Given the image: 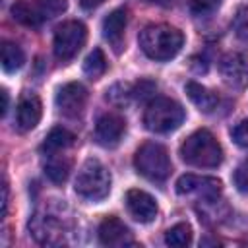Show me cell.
Here are the masks:
<instances>
[{"label": "cell", "instance_id": "cell-4", "mask_svg": "<svg viewBox=\"0 0 248 248\" xmlns=\"http://www.w3.org/2000/svg\"><path fill=\"white\" fill-rule=\"evenodd\" d=\"M184 122V108L180 103L169 97H155L149 101L143 112V124L149 132L169 134Z\"/></svg>", "mask_w": 248, "mask_h": 248}, {"label": "cell", "instance_id": "cell-6", "mask_svg": "<svg viewBox=\"0 0 248 248\" xmlns=\"http://www.w3.org/2000/svg\"><path fill=\"white\" fill-rule=\"evenodd\" d=\"M87 39V29L81 21L70 19L56 27L54 31V56L62 62L72 60L83 46Z\"/></svg>", "mask_w": 248, "mask_h": 248}, {"label": "cell", "instance_id": "cell-10", "mask_svg": "<svg viewBox=\"0 0 248 248\" xmlns=\"http://www.w3.org/2000/svg\"><path fill=\"white\" fill-rule=\"evenodd\" d=\"M221 78L227 85L242 89L248 85V56L240 52H229L219 62Z\"/></svg>", "mask_w": 248, "mask_h": 248}, {"label": "cell", "instance_id": "cell-14", "mask_svg": "<svg viewBox=\"0 0 248 248\" xmlns=\"http://www.w3.org/2000/svg\"><path fill=\"white\" fill-rule=\"evenodd\" d=\"M126 209L140 223H151L157 217V202L153 200L151 194H147L143 190H138V188L128 190Z\"/></svg>", "mask_w": 248, "mask_h": 248}, {"label": "cell", "instance_id": "cell-30", "mask_svg": "<svg viewBox=\"0 0 248 248\" xmlns=\"http://www.w3.org/2000/svg\"><path fill=\"white\" fill-rule=\"evenodd\" d=\"M105 0H79V6L83 8V10H93V8H97V6H101Z\"/></svg>", "mask_w": 248, "mask_h": 248}, {"label": "cell", "instance_id": "cell-7", "mask_svg": "<svg viewBox=\"0 0 248 248\" xmlns=\"http://www.w3.org/2000/svg\"><path fill=\"white\" fill-rule=\"evenodd\" d=\"M29 231L33 234V238L39 244L45 246H56L64 242V234H66V223L64 219H60L54 213L48 211H37L31 219H29Z\"/></svg>", "mask_w": 248, "mask_h": 248}, {"label": "cell", "instance_id": "cell-5", "mask_svg": "<svg viewBox=\"0 0 248 248\" xmlns=\"http://www.w3.org/2000/svg\"><path fill=\"white\" fill-rule=\"evenodd\" d=\"M134 165H136V170L151 182L167 180L172 169L167 149L155 141H145L138 147L134 155Z\"/></svg>", "mask_w": 248, "mask_h": 248}, {"label": "cell", "instance_id": "cell-1", "mask_svg": "<svg viewBox=\"0 0 248 248\" xmlns=\"http://www.w3.org/2000/svg\"><path fill=\"white\" fill-rule=\"evenodd\" d=\"M184 45V35L170 25L165 23H151L141 29L140 33V46L143 54L151 60L165 62L174 58Z\"/></svg>", "mask_w": 248, "mask_h": 248}, {"label": "cell", "instance_id": "cell-25", "mask_svg": "<svg viewBox=\"0 0 248 248\" xmlns=\"http://www.w3.org/2000/svg\"><path fill=\"white\" fill-rule=\"evenodd\" d=\"M232 29H234L238 39L248 41V6H244L236 12L234 21H232Z\"/></svg>", "mask_w": 248, "mask_h": 248}, {"label": "cell", "instance_id": "cell-19", "mask_svg": "<svg viewBox=\"0 0 248 248\" xmlns=\"http://www.w3.org/2000/svg\"><path fill=\"white\" fill-rule=\"evenodd\" d=\"M23 62H25L23 50L16 43L4 41L2 43V68H4V72H8V74L17 72L23 66Z\"/></svg>", "mask_w": 248, "mask_h": 248}, {"label": "cell", "instance_id": "cell-28", "mask_svg": "<svg viewBox=\"0 0 248 248\" xmlns=\"http://www.w3.org/2000/svg\"><path fill=\"white\" fill-rule=\"evenodd\" d=\"M231 136H232V141H234L236 145L248 149V120H240V122L231 130Z\"/></svg>", "mask_w": 248, "mask_h": 248}, {"label": "cell", "instance_id": "cell-15", "mask_svg": "<svg viewBox=\"0 0 248 248\" xmlns=\"http://www.w3.org/2000/svg\"><path fill=\"white\" fill-rule=\"evenodd\" d=\"M126 25H128V10L126 8H116L103 19V37L110 43V46L116 52L122 50Z\"/></svg>", "mask_w": 248, "mask_h": 248}, {"label": "cell", "instance_id": "cell-11", "mask_svg": "<svg viewBox=\"0 0 248 248\" xmlns=\"http://www.w3.org/2000/svg\"><path fill=\"white\" fill-rule=\"evenodd\" d=\"M124 130H126L124 118L114 112H107L95 124V140L103 147H114L120 143Z\"/></svg>", "mask_w": 248, "mask_h": 248}, {"label": "cell", "instance_id": "cell-3", "mask_svg": "<svg viewBox=\"0 0 248 248\" xmlns=\"http://www.w3.org/2000/svg\"><path fill=\"white\" fill-rule=\"evenodd\" d=\"M76 194L87 202H99L110 192V172L99 159H87L76 176L74 182Z\"/></svg>", "mask_w": 248, "mask_h": 248}, {"label": "cell", "instance_id": "cell-32", "mask_svg": "<svg viewBox=\"0 0 248 248\" xmlns=\"http://www.w3.org/2000/svg\"><path fill=\"white\" fill-rule=\"evenodd\" d=\"M149 2H153V4H157V6H170L172 4V0H149Z\"/></svg>", "mask_w": 248, "mask_h": 248}, {"label": "cell", "instance_id": "cell-31", "mask_svg": "<svg viewBox=\"0 0 248 248\" xmlns=\"http://www.w3.org/2000/svg\"><path fill=\"white\" fill-rule=\"evenodd\" d=\"M0 93H2V114H6V110H8V91L2 89Z\"/></svg>", "mask_w": 248, "mask_h": 248}, {"label": "cell", "instance_id": "cell-18", "mask_svg": "<svg viewBox=\"0 0 248 248\" xmlns=\"http://www.w3.org/2000/svg\"><path fill=\"white\" fill-rule=\"evenodd\" d=\"M74 140H76V136H74L70 130H66V128H62V126H56V128H52V130L46 134V138H45L41 149H43V153H46V155H56V153L68 149L70 145H74Z\"/></svg>", "mask_w": 248, "mask_h": 248}, {"label": "cell", "instance_id": "cell-23", "mask_svg": "<svg viewBox=\"0 0 248 248\" xmlns=\"http://www.w3.org/2000/svg\"><path fill=\"white\" fill-rule=\"evenodd\" d=\"M130 97L134 95H132V85L128 83H114L110 89H107V99L114 105H124L128 103Z\"/></svg>", "mask_w": 248, "mask_h": 248}, {"label": "cell", "instance_id": "cell-27", "mask_svg": "<svg viewBox=\"0 0 248 248\" xmlns=\"http://www.w3.org/2000/svg\"><path fill=\"white\" fill-rule=\"evenodd\" d=\"M232 182H234L238 192L248 194V161H244L242 165L236 167V170L232 174Z\"/></svg>", "mask_w": 248, "mask_h": 248}, {"label": "cell", "instance_id": "cell-8", "mask_svg": "<svg viewBox=\"0 0 248 248\" xmlns=\"http://www.w3.org/2000/svg\"><path fill=\"white\" fill-rule=\"evenodd\" d=\"M221 180L211 176H196V174H184L176 182V192L182 196H198L203 202H217L221 196Z\"/></svg>", "mask_w": 248, "mask_h": 248}, {"label": "cell", "instance_id": "cell-29", "mask_svg": "<svg viewBox=\"0 0 248 248\" xmlns=\"http://www.w3.org/2000/svg\"><path fill=\"white\" fill-rule=\"evenodd\" d=\"M155 89H157V85H155L153 81H149V79H141V81H138V83L132 87V95H134L136 99H145V97L153 95Z\"/></svg>", "mask_w": 248, "mask_h": 248}, {"label": "cell", "instance_id": "cell-24", "mask_svg": "<svg viewBox=\"0 0 248 248\" xmlns=\"http://www.w3.org/2000/svg\"><path fill=\"white\" fill-rule=\"evenodd\" d=\"M37 6L45 17H56L66 12L68 0H37Z\"/></svg>", "mask_w": 248, "mask_h": 248}, {"label": "cell", "instance_id": "cell-21", "mask_svg": "<svg viewBox=\"0 0 248 248\" xmlns=\"http://www.w3.org/2000/svg\"><path fill=\"white\" fill-rule=\"evenodd\" d=\"M165 242L174 248H184L192 242V229L186 223H178L165 232Z\"/></svg>", "mask_w": 248, "mask_h": 248}, {"label": "cell", "instance_id": "cell-22", "mask_svg": "<svg viewBox=\"0 0 248 248\" xmlns=\"http://www.w3.org/2000/svg\"><path fill=\"white\" fill-rule=\"evenodd\" d=\"M105 70H107V58H105L103 50H101V48H93V50L87 54L85 62H83V72H85L91 79H97V78H101V76L105 74Z\"/></svg>", "mask_w": 248, "mask_h": 248}, {"label": "cell", "instance_id": "cell-12", "mask_svg": "<svg viewBox=\"0 0 248 248\" xmlns=\"http://www.w3.org/2000/svg\"><path fill=\"white\" fill-rule=\"evenodd\" d=\"M43 114V105L41 99L35 93L25 91L19 101H17V108H16V126L19 132H29L33 130Z\"/></svg>", "mask_w": 248, "mask_h": 248}, {"label": "cell", "instance_id": "cell-20", "mask_svg": "<svg viewBox=\"0 0 248 248\" xmlns=\"http://www.w3.org/2000/svg\"><path fill=\"white\" fill-rule=\"evenodd\" d=\"M48 157H50V159H48L46 165H45V174L48 176L50 182H54V184H62V182L68 178L72 165H70L68 159L58 157V153H56V155H48Z\"/></svg>", "mask_w": 248, "mask_h": 248}, {"label": "cell", "instance_id": "cell-2", "mask_svg": "<svg viewBox=\"0 0 248 248\" xmlns=\"http://www.w3.org/2000/svg\"><path fill=\"white\" fill-rule=\"evenodd\" d=\"M180 157L192 167L200 169H215L223 163L221 143L209 130H196L190 134L180 145Z\"/></svg>", "mask_w": 248, "mask_h": 248}, {"label": "cell", "instance_id": "cell-13", "mask_svg": "<svg viewBox=\"0 0 248 248\" xmlns=\"http://www.w3.org/2000/svg\"><path fill=\"white\" fill-rule=\"evenodd\" d=\"M99 240L103 246H114V248H122V246H134L136 240L130 232V229L116 217H105L99 225Z\"/></svg>", "mask_w": 248, "mask_h": 248}, {"label": "cell", "instance_id": "cell-9", "mask_svg": "<svg viewBox=\"0 0 248 248\" xmlns=\"http://www.w3.org/2000/svg\"><path fill=\"white\" fill-rule=\"evenodd\" d=\"M56 108L70 118H76L83 112L85 103H87V89L78 83V81H70L64 83L58 91H56Z\"/></svg>", "mask_w": 248, "mask_h": 248}, {"label": "cell", "instance_id": "cell-26", "mask_svg": "<svg viewBox=\"0 0 248 248\" xmlns=\"http://www.w3.org/2000/svg\"><path fill=\"white\" fill-rule=\"evenodd\" d=\"M221 4H223V0H190V10L196 16H209Z\"/></svg>", "mask_w": 248, "mask_h": 248}, {"label": "cell", "instance_id": "cell-17", "mask_svg": "<svg viewBox=\"0 0 248 248\" xmlns=\"http://www.w3.org/2000/svg\"><path fill=\"white\" fill-rule=\"evenodd\" d=\"M186 95L202 112H213L219 105V97L213 91H209L207 87H203L202 83H196V81L186 83Z\"/></svg>", "mask_w": 248, "mask_h": 248}, {"label": "cell", "instance_id": "cell-16", "mask_svg": "<svg viewBox=\"0 0 248 248\" xmlns=\"http://www.w3.org/2000/svg\"><path fill=\"white\" fill-rule=\"evenodd\" d=\"M10 12H12V17L16 21H19L21 25H25V27H39L43 23V19H45V16L39 10L37 2L31 4L27 0H17V2L12 4Z\"/></svg>", "mask_w": 248, "mask_h": 248}]
</instances>
